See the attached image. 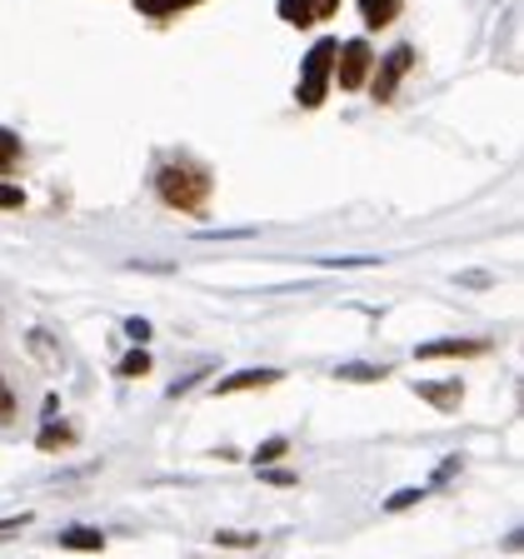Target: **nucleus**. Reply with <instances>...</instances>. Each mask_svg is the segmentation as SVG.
Here are the masks:
<instances>
[{
    "mask_svg": "<svg viewBox=\"0 0 524 559\" xmlns=\"http://www.w3.org/2000/svg\"><path fill=\"white\" fill-rule=\"evenodd\" d=\"M210 190H215V180L200 160H170L155 175V195L170 210H186V215H200L210 205Z\"/></svg>",
    "mask_w": 524,
    "mask_h": 559,
    "instance_id": "1",
    "label": "nucleus"
},
{
    "mask_svg": "<svg viewBox=\"0 0 524 559\" xmlns=\"http://www.w3.org/2000/svg\"><path fill=\"white\" fill-rule=\"evenodd\" d=\"M335 50H340V40H314L310 56H305V66H300V85H295V100H300L305 110H314V105L325 100V91H330V70H335Z\"/></svg>",
    "mask_w": 524,
    "mask_h": 559,
    "instance_id": "2",
    "label": "nucleus"
},
{
    "mask_svg": "<svg viewBox=\"0 0 524 559\" xmlns=\"http://www.w3.org/2000/svg\"><path fill=\"white\" fill-rule=\"evenodd\" d=\"M370 66H374V50L365 46V40H345V46L335 50V85L340 91H360Z\"/></svg>",
    "mask_w": 524,
    "mask_h": 559,
    "instance_id": "3",
    "label": "nucleus"
},
{
    "mask_svg": "<svg viewBox=\"0 0 524 559\" xmlns=\"http://www.w3.org/2000/svg\"><path fill=\"white\" fill-rule=\"evenodd\" d=\"M415 66V46H395L390 56H384L380 75H374V100H395L400 81H405V70Z\"/></svg>",
    "mask_w": 524,
    "mask_h": 559,
    "instance_id": "4",
    "label": "nucleus"
},
{
    "mask_svg": "<svg viewBox=\"0 0 524 559\" xmlns=\"http://www.w3.org/2000/svg\"><path fill=\"white\" fill-rule=\"evenodd\" d=\"M485 340H430V345H419L415 355L419 360H469V355H485Z\"/></svg>",
    "mask_w": 524,
    "mask_h": 559,
    "instance_id": "5",
    "label": "nucleus"
},
{
    "mask_svg": "<svg viewBox=\"0 0 524 559\" xmlns=\"http://www.w3.org/2000/svg\"><path fill=\"white\" fill-rule=\"evenodd\" d=\"M279 384V370H240V374H225L215 384V395H240V390H270Z\"/></svg>",
    "mask_w": 524,
    "mask_h": 559,
    "instance_id": "6",
    "label": "nucleus"
},
{
    "mask_svg": "<svg viewBox=\"0 0 524 559\" xmlns=\"http://www.w3.org/2000/svg\"><path fill=\"white\" fill-rule=\"evenodd\" d=\"M415 395H419V400H430L434 409H460L465 390H460L454 380H419V384H415Z\"/></svg>",
    "mask_w": 524,
    "mask_h": 559,
    "instance_id": "7",
    "label": "nucleus"
},
{
    "mask_svg": "<svg viewBox=\"0 0 524 559\" xmlns=\"http://www.w3.org/2000/svg\"><path fill=\"white\" fill-rule=\"evenodd\" d=\"M60 549H81V555H91V549H105V535L91 530V524H70V530H60Z\"/></svg>",
    "mask_w": 524,
    "mask_h": 559,
    "instance_id": "8",
    "label": "nucleus"
},
{
    "mask_svg": "<svg viewBox=\"0 0 524 559\" xmlns=\"http://www.w3.org/2000/svg\"><path fill=\"white\" fill-rule=\"evenodd\" d=\"M360 15H365V25H395V15H400V0H360Z\"/></svg>",
    "mask_w": 524,
    "mask_h": 559,
    "instance_id": "9",
    "label": "nucleus"
},
{
    "mask_svg": "<svg viewBox=\"0 0 524 559\" xmlns=\"http://www.w3.org/2000/svg\"><path fill=\"white\" fill-rule=\"evenodd\" d=\"M279 21L285 25H310L314 21V0H279Z\"/></svg>",
    "mask_w": 524,
    "mask_h": 559,
    "instance_id": "10",
    "label": "nucleus"
},
{
    "mask_svg": "<svg viewBox=\"0 0 524 559\" xmlns=\"http://www.w3.org/2000/svg\"><path fill=\"white\" fill-rule=\"evenodd\" d=\"M190 5H200V0H135V11L145 15H175V11H190Z\"/></svg>",
    "mask_w": 524,
    "mask_h": 559,
    "instance_id": "11",
    "label": "nucleus"
},
{
    "mask_svg": "<svg viewBox=\"0 0 524 559\" xmlns=\"http://www.w3.org/2000/svg\"><path fill=\"white\" fill-rule=\"evenodd\" d=\"M70 440H75L70 425H46V430H40V450H66Z\"/></svg>",
    "mask_w": 524,
    "mask_h": 559,
    "instance_id": "12",
    "label": "nucleus"
},
{
    "mask_svg": "<svg viewBox=\"0 0 524 559\" xmlns=\"http://www.w3.org/2000/svg\"><path fill=\"white\" fill-rule=\"evenodd\" d=\"M15 160H21V135H11V130H0V175L11 170Z\"/></svg>",
    "mask_w": 524,
    "mask_h": 559,
    "instance_id": "13",
    "label": "nucleus"
},
{
    "mask_svg": "<svg viewBox=\"0 0 524 559\" xmlns=\"http://www.w3.org/2000/svg\"><path fill=\"white\" fill-rule=\"evenodd\" d=\"M340 380H384V365H340Z\"/></svg>",
    "mask_w": 524,
    "mask_h": 559,
    "instance_id": "14",
    "label": "nucleus"
},
{
    "mask_svg": "<svg viewBox=\"0 0 524 559\" xmlns=\"http://www.w3.org/2000/svg\"><path fill=\"white\" fill-rule=\"evenodd\" d=\"M145 370H151V355H145V349H130L126 360H120V374H126V380L130 374H145Z\"/></svg>",
    "mask_w": 524,
    "mask_h": 559,
    "instance_id": "15",
    "label": "nucleus"
},
{
    "mask_svg": "<svg viewBox=\"0 0 524 559\" xmlns=\"http://www.w3.org/2000/svg\"><path fill=\"white\" fill-rule=\"evenodd\" d=\"M419 500H425V489H400V495L384 500V510H409V504H419Z\"/></svg>",
    "mask_w": 524,
    "mask_h": 559,
    "instance_id": "16",
    "label": "nucleus"
},
{
    "mask_svg": "<svg viewBox=\"0 0 524 559\" xmlns=\"http://www.w3.org/2000/svg\"><path fill=\"white\" fill-rule=\"evenodd\" d=\"M279 454H285V440H265V444H260V450H255V465L265 469L270 460H279Z\"/></svg>",
    "mask_w": 524,
    "mask_h": 559,
    "instance_id": "17",
    "label": "nucleus"
},
{
    "mask_svg": "<svg viewBox=\"0 0 524 559\" xmlns=\"http://www.w3.org/2000/svg\"><path fill=\"white\" fill-rule=\"evenodd\" d=\"M21 205H25V190H15V186L0 180V210H21Z\"/></svg>",
    "mask_w": 524,
    "mask_h": 559,
    "instance_id": "18",
    "label": "nucleus"
},
{
    "mask_svg": "<svg viewBox=\"0 0 524 559\" xmlns=\"http://www.w3.org/2000/svg\"><path fill=\"white\" fill-rule=\"evenodd\" d=\"M11 415H15V395H11V384L0 380V425H5Z\"/></svg>",
    "mask_w": 524,
    "mask_h": 559,
    "instance_id": "19",
    "label": "nucleus"
},
{
    "mask_svg": "<svg viewBox=\"0 0 524 559\" xmlns=\"http://www.w3.org/2000/svg\"><path fill=\"white\" fill-rule=\"evenodd\" d=\"M126 335L145 345V340H151V325H145V320H126Z\"/></svg>",
    "mask_w": 524,
    "mask_h": 559,
    "instance_id": "20",
    "label": "nucleus"
},
{
    "mask_svg": "<svg viewBox=\"0 0 524 559\" xmlns=\"http://www.w3.org/2000/svg\"><path fill=\"white\" fill-rule=\"evenodd\" d=\"M31 524V514H11V520H0V535H15V530H25Z\"/></svg>",
    "mask_w": 524,
    "mask_h": 559,
    "instance_id": "21",
    "label": "nucleus"
},
{
    "mask_svg": "<svg viewBox=\"0 0 524 559\" xmlns=\"http://www.w3.org/2000/svg\"><path fill=\"white\" fill-rule=\"evenodd\" d=\"M340 11V0H314V21H325V15Z\"/></svg>",
    "mask_w": 524,
    "mask_h": 559,
    "instance_id": "22",
    "label": "nucleus"
},
{
    "mask_svg": "<svg viewBox=\"0 0 524 559\" xmlns=\"http://www.w3.org/2000/svg\"><path fill=\"white\" fill-rule=\"evenodd\" d=\"M260 475H265L270 485H295V475H285V469H260Z\"/></svg>",
    "mask_w": 524,
    "mask_h": 559,
    "instance_id": "23",
    "label": "nucleus"
}]
</instances>
